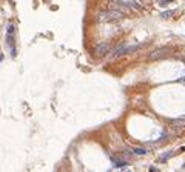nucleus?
<instances>
[{
  "instance_id": "7",
  "label": "nucleus",
  "mask_w": 185,
  "mask_h": 172,
  "mask_svg": "<svg viewBox=\"0 0 185 172\" xmlns=\"http://www.w3.org/2000/svg\"><path fill=\"white\" fill-rule=\"evenodd\" d=\"M173 126H185V117H181V118L173 120Z\"/></svg>"
},
{
  "instance_id": "1",
  "label": "nucleus",
  "mask_w": 185,
  "mask_h": 172,
  "mask_svg": "<svg viewBox=\"0 0 185 172\" xmlns=\"http://www.w3.org/2000/svg\"><path fill=\"white\" fill-rule=\"evenodd\" d=\"M123 19V12H120L117 9H108V11H100L97 20L100 23H111V22H117Z\"/></svg>"
},
{
  "instance_id": "3",
  "label": "nucleus",
  "mask_w": 185,
  "mask_h": 172,
  "mask_svg": "<svg viewBox=\"0 0 185 172\" xmlns=\"http://www.w3.org/2000/svg\"><path fill=\"white\" fill-rule=\"evenodd\" d=\"M94 52H96V55H99V57H105L107 54L111 52V45L107 43V42H103V43H100V45H97V46H96Z\"/></svg>"
},
{
  "instance_id": "6",
  "label": "nucleus",
  "mask_w": 185,
  "mask_h": 172,
  "mask_svg": "<svg viewBox=\"0 0 185 172\" xmlns=\"http://www.w3.org/2000/svg\"><path fill=\"white\" fill-rule=\"evenodd\" d=\"M173 155H174V152H164V154H162V155H160V158H159V161H162V163H165L167 160H168V158H171Z\"/></svg>"
},
{
  "instance_id": "5",
  "label": "nucleus",
  "mask_w": 185,
  "mask_h": 172,
  "mask_svg": "<svg viewBox=\"0 0 185 172\" xmlns=\"http://www.w3.org/2000/svg\"><path fill=\"white\" fill-rule=\"evenodd\" d=\"M126 5H128V8L131 9H136V11H142V6L139 5L136 0H130V2H126Z\"/></svg>"
},
{
  "instance_id": "9",
  "label": "nucleus",
  "mask_w": 185,
  "mask_h": 172,
  "mask_svg": "<svg viewBox=\"0 0 185 172\" xmlns=\"http://www.w3.org/2000/svg\"><path fill=\"white\" fill-rule=\"evenodd\" d=\"M6 34H15V28H14V25H8L6 26Z\"/></svg>"
},
{
  "instance_id": "4",
  "label": "nucleus",
  "mask_w": 185,
  "mask_h": 172,
  "mask_svg": "<svg viewBox=\"0 0 185 172\" xmlns=\"http://www.w3.org/2000/svg\"><path fill=\"white\" fill-rule=\"evenodd\" d=\"M170 52V49L168 48H160V49H154L153 52H150V55H148V59L151 60V61H154V60H159V59H164V57Z\"/></svg>"
},
{
  "instance_id": "8",
  "label": "nucleus",
  "mask_w": 185,
  "mask_h": 172,
  "mask_svg": "<svg viewBox=\"0 0 185 172\" xmlns=\"http://www.w3.org/2000/svg\"><path fill=\"white\" fill-rule=\"evenodd\" d=\"M134 154H137V155H145L147 154V149H142V147H136L134 151H133Z\"/></svg>"
},
{
  "instance_id": "2",
  "label": "nucleus",
  "mask_w": 185,
  "mask_h": 172,
  "mask_svg": "<svg viewBox=\"0 0 185 172\" xmlns=\"http://www.w3.org/2000/svg\"><path fill=\"white\" fill-rule=\"evenodd\" d=\"M143 45L142 43H137V45H123V46H119L114 49L113 52V57L117 59V57H122V55H126V54H131V52H136L139 48H142Z\"/></svg>"
},
{
  "instance_id": "10",
  "label": "nucleus",
  "mask_w": 185,
  "mask_h": 172,
  "mask_svg": "<svg viewBox=\"0 0 185 172\" xmlns=\"http://www.w3.org/2000/svg\"><path fill=\"white\" fill-rule=\"evenodd\" d=\"M173 14H174V11H165L164 14H160L164 19H168V17H173Z\"/></svg>"
}]
</instances>
